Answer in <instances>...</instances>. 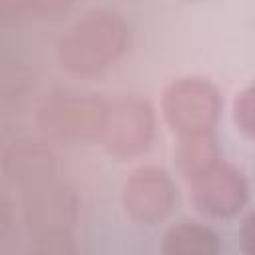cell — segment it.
<instances>
[{
	"label": "cell",
	"mask_w": 255,
	"mask_h": 255,
	"mask_svg": "<svg viewBox=\"0 0 255 255\" xmlns=\"http://www.w3.org/2000/svg\"><path fill=\"white\" fill-rule=\"evenodd\" d=\"M177 199L171 175L157 165H141L133 169L122 187V205L128 217L141 225L163 221Z\"/></svg>",
	"instance_id": "cell-6"
},
{
	"label": "cell",
	"mask_w": 255,
	"mask_h": 255,
	"mask_svg": "<svg viewBox=\"0 0 255 255\" xmlns=\"http://www.w3.org/2000/svg\"><path fill=\"white\" fill-rule=\"evenodd\" d=\"M72 4L74 0H0V14L4 22L58 20Z\"/></svg>",
	"instance_id": "cell-11"
},
{
	"label": "cell",
	"mask_w": 255,
	"mask_h": 255,
	"mask_svg": "<svg viewBox=\"0 0 255 255\" xmlns=\"http://www.w3.org/2000/svg\"><path fill=\"white\" fill-rule=\"evenodd\" d=\"M161 251L167 255H215L219 251V239L207 225L179 221L163 235Z\"/></svg>",
	"instance_id": "cell-10"
},
{
	"label": "cell",
	"mask_w": 255,
	"mask_h": 255,
	"mask_svg": "<svg viewBox=\"0 0 255 255\" xmlns=\"http://www.w3.org/2000/svg\"><path fill=\"white\" fill-rule=\"evenodd\" d=\"M4 169L14 185L24 187L36 179L52 175L54 157L40 141H18L6 151Z\"/></svg>",
	"instance_id": "cell-8"
},
{
	"label": "cell",
	"mask_w": 255,
	"mask_h": 255,
	"mask_svg": "<svg viewBox=\"0 0 255 255\" xmlns=\"http://www.w3.org/2000/svg\"><path fill=\"white\" fill-rule=\"evenodd\" d=\"M217 161H219V145L213 131L179 135V141L175 145V165L187 181L195 179Z\"/></svg>",
	"instance_id": "cell-9"
},
{
	"label": "cell",
	"mask_w": 255,
	"mask_h": 255,
	"mask_svg": "<svg viewBox=\"0 0 255 255\" xmlns=\"http://www.w3.org/2000/svg\"><path fill=\"white\" fill-rule=\"evenodd\" d=\"M20 189L24 193L22 215L30 235L42 243V251H66L64 243L70 241L78 213L74 191L54 173Z\"/></svg>",
	"instance_id": "cell-3"
},
{
	"label": "cell",
	"mask_w": 255,
	"mask_h": 255,
	"mask_svg": "<svg viewBox=\"0 0 255 255\" xmlns=\"http://www.w3.org/2000/svg\"><path fill=\"white\" fill-rule=\"evenodd\" d=\"M155 135V112L141 96H122L108 104L100 141L118 159L145 153Z\"/></svg>",
	"instance_id": "cell-5"
},
{
	"label": "cell",
	"mask_w": 255,
	"mask_h": 255,
	"mask_svg": "<svg viewBox=\"0 0 255 255\" xmlns=\"http://www.w3.org/2000/svg\"><path fill=\"white\" fill-rule=\"evenodd\" d=\"M233 120L241 133L255 137V82L245 86L233 102Z\"/></svg>",
	"instance_id": "cell-12"
},
{
	"label": "cell",
	"mask_w": 255,
	"mask_h": 255,
	"mask_svg": "<svg viewBox=\"0 0 255 255\" xmlns=\"http://www.w3.org/2000/svg\"><path fill=\"white\" fill-rule=\"evenodd\" d=\"M108 104L92 92L62 88L48 94L36 112V124L48 141L84 145L100 139Z\"/></svg>",
	"instance_id": "cell-2"
},
{
	"label": "cell",
	"mask_w": 255,
	"mask_h": 255,
	"mask_svg": "<svg viewBox=\"0 0 255 255\" xmlns=\"http://www.w3.org/2000/svg\"><path fill=\"white\" fill-rule=\"evenodd\" d=\"M161 112L177 135L213 131L221 114V96L205 78H177L163 90Z\"/></svg>",
	"instance_id": "cell-4"
},
{
	"label": "cell",
	"mask_w": 255,
	"mask_h": 255,
	"mask_svg": "<svg viewBox=\"0 0 255 255\" xmlns=\"http://www.w3.org/2000/svg\"><path fill=\"white\" fill-rule=\"evenodd\" d=\"M241 249L249 255H255V209L241 223Z\"/></svg>",
	"instance_id": "cell-13"
},
{
	"label": "cell",
	"mask_w": 255,
	"mask_h": 255,
	"mask_svg": "<svg viewBox=\"0 0 255 255\" xmlns=\"http://www.w3.org/2000/svg\"><path fill=\"white\" fill-rule=\"evenodd\" d=\"M189 189L193 205L213 219L235 217L249 199V185L243 173L221 159L191 179Z\"/></svg>",
	"instance_id": "cell-7"
},
{
	"label": "cell",
	"mask_w": 255,
	"mask_h": 255,
	"mask_svg": "<svg viewBox=\"0 0 255 255\" xmlns=\"http://www.w3.org/2000/svg\"><path fill=\"white\" fill-rule=\"evenodd\" d=\"M129 42L126 20L114 10H92L78 18L58 42L62 68L80 78H92L112 68Z\"/></svg>",
	"instance_id": "cell-1"
}]
</instances>
